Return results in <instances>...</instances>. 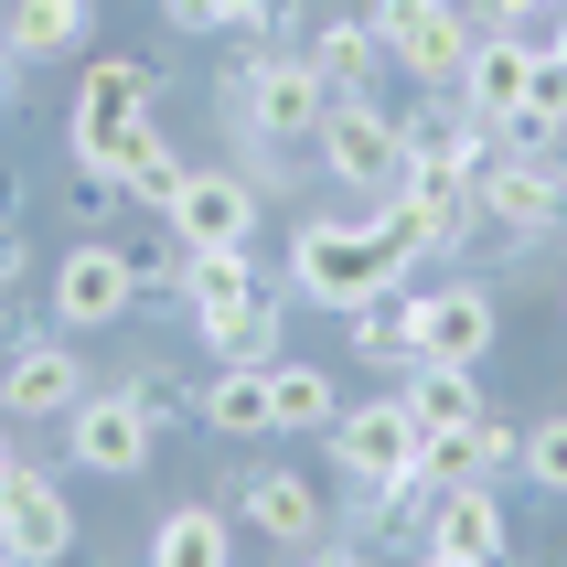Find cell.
<instances>
[{
    "label": "cell",
    "instance_id": "1",
    "mask_svg": "<svg viewBox=\"0 0 567 567\" xmlns=\"http://www.w3.org/2000/svg\"><path fill=\"white\" fill-rule=\"evenodd\" d=\"M417 268L375 236V215H311L300 236H289V289L311 300V311H375L385 289H408Z\"/></svg>",
    "mask_w": 567,
    "mask_h": 567
},
{
    "label": "cell",
    "instance_id": "2",
    "mask_svg": "<svg viewBox=\"0 0 567 567\" xmlns=\"http://www.w3.org/2000/svg\"><path fill=\"white\" fill-rule=\"evenodd\" d=\"M311 151H321V172H332V183H343L353 204H385V193L408 183V140H396V107H375L364 86L321 107Z\"/></svg>",
    "mask_w": 567,
    "mask_h": 567
},
{
    "label": "cell",
    "instance_id": "3",
    "mask_svg": "<svg viewBox=\"0 0 567 567\" xmlns=\"http://www.w3.org/2000/svg\"><path fill=\"white\" fill-rule=\"evenodd\" d=\"M43 311H54V332H118V321L140 311L128 247L118 236H75V247L54 257V279H43Z\"/></svg>",
    "mask_w": 567,
    "mask_h": 567
},
{
    "label": "cell",
    "instance_id": "4",
    "mask_svg": "<svg viewBox=\"0 0 567 567\" xmlns=\"http://www.w3.org/2000/svg\"><path fill=\"white\" fill-rule=\"evenodd\" d=\"M64 450H75V472H96V482H140L151 450H161V417L140 408L128 385H86V396L64 408Z\"/></svg>",
    "mask_w": 567,
    "mask_h": 567
},
{
    "label": "cell",
    "instance_id": "5",
    "mask_svg": "<svg viewBox=\"0 0 567 567\" xmlns=\"http://www.w3.org/2000/svg\"><path fill=\"white\" fill-rule=\"evenodd\" d=\"M321 440H332V472H343L353 493H396V482H417V417H408V396H364V408L343 396V417H332Z\"/></svg>",
    "mask_w": 567,
    "mask_h": 567
},
{
    "label": "cell",
    "instance_id": "6",
    "mask_svg": "<svg viewBox=\"0 0 567 567\" xmlns=\"http://www.w3.org/2000/svg\"><path fill=\"white\" fill-rule=\"evenodd\" d=\"M375 54L417 86H461V54H472V11L461 0H375Z\"/></svg>",
    "mask_w": 567,
    "mask_h": 567
},
{
    "label": "cell",
    "instance_id": "7",
    "mask_svg": "<svg viewBox=\"0 0 567 567\" xmlns=\"http://www.w3.org/2000/svg\"><path fill=\"white\" fill-rule=\"evenodd\" d=\"M472 193H482V225H493V236H504V247H525V236H546V225L567 215V161L557 151H493L472 172Z\"/></svg>",
    "mask_w": 567,
    "mask_h": 567
},
{
    "label": "cell",
    "instance_id": "8",
    "mask_svg": "<svg viewBox=\"0 0 567 567\" xmlns=\"http://www.w3.org/2000/svg\"><path fill=\"white\" fill-rule=\"evenodd\" d=\"M236 525L268 536L279 557H311V546L332 536V493H321L300 461H257V472H236Z\"/></svg>",
    "mask_w": 567,
    "mask_h": 567
},
{
    "label": "cell",
    "instance_id": "9",
    "mask_svg": "<svg viewBox=\"0 0 567 567\" xmlns=\"http://www.w3.org/2000/svg\"><path fill=\"white\" fill-rule=\"evenodd\" d=\"M128 118H151V64H140V54H96L86 75H75V118H64L75 172H107V151H118Z\"/></svg>",
    "mask_w": 567,
    "mask_h": 567
},
{
    "label": "cell",
    "instance_id": "10",
    "mask_svg": "<svg viewBox=\"0 0 567 567\" xmlns=\"http://www.w3.org/2000/svg\"><path fill=\"white\" fill-rule=\"evenodd\" d=\"M429 557H450V567H504L514 557L504 493H493V482H440V493H429Z\"/></svg>",
    "mask_w": 567,
    "mask_h": 567
},
{
    "label": "cell",
    "instance_id": "11",
    "mask_svg": "<svg viewBox=\"0 0 567 567\" xmlns=\"http://www.w3.org/2000/svg\"><path fill=\"white\" fill-rule=\"evenodd\" d=\"M0 557H22V567H64L75 557V504H64V482L32 472V461L0 482Z\"/></svg>",
    "mask_w": 567,
    "mask_h": 567
},
{
    "label": "cell",
    "instance_id": "12",
    "mask_svg": "<svg viewBox=\"0 0 567 567\" xmlns=\"http://www.w3.org/2000/svg\"><path fill=\"white\" fill-rule=\"evenodd\" d=\"M536 32H472V54H461V107H472L493 140L525 118V86H536Z\"/></svg>",
    "mask_w": 567,
    "mask_h": 567
},
{
    "label": "cell",
    "instance_id": "13",
    "mask_svg": "<svg viewBox=\"0 0 567 567\" xmlns=\"http://www.w3.org/2000/svg\"><path fill=\"white\" fill-rule=\"evenodd\" d=\"M86 396V364H75V332H22L0 353V408L11 417H64Z\"/></svg>",
    "mask_w": 567,
    "mask_h": 567
},
{
    "label": "cell",
    "instance_id": "14",
    "mask_svg": "<svg viewBox=\"0 0 567 567\" xmlns=\"http://www.w3.org/2000/svg\"><path fill=\"white\" fill-rule=\"evenodd\" d=\"M257 204H268V193L247 183V172H183V193H172V236H183V247H247L257 236Z\"/></svg>",
    "mask_w": 567,
    "mask_h": 567
},
{
    "label": "cell",
    "instance_id": "15",
    "mask_svg": "<svg viewBox=\"0 0 567 567\" xmlns=\"http://www.w3.org/2000/svg\"><path fill=\"white\" fill-rule=\"evenodd\" d=\"M268 364L279 353H236L225 375L193 385V417L215 429V440H279V408H268Z\"/></svg>",
    "mask_w": 567,
    "mask_h": 567
},
{
    "label": "cell",
    "instance_id": "16",
    "mask_svg": "<svg viewBox=\"0 0 567 567\" xmlns=\"http://www.w3.org/2000/svg\"><path fill=\"white\" fill-rule=\"evenodd\" d=\"M183 172H193V161L172 151V128H161V118H128V128H118V151H107V183H118V204H151V215H172Z\"/></svg>",
    "mask_w": 567,
    "mask_h": 567
},
{
    "label": "cell",
    "instance_id": "17",
    "mask_svg": "<svg viewBox=\"0 0 567 567\" xmlns=\"http://www.w3.org/2000/svg\"><path fill=\"white\" fill-rule=\"evenodd\" d=\"M268 408H279V440H321V429L343 417V385H332V364L279 353V364H268Z\"/></svg>",
    "mask_w": 567,
    "mask_h": 567
},
{
    "label": "cell",
    "instance_id": "18",
    "mask_svg": "<svg viewBox=\"0 0 567 567\" xmlns=\"http://www.w3.org/2000/svg\"><path fill=\"white\" fill-rule=\"evenodd\" d=\"M151 567H236V514L172 504V514L151 525Z\"/></svg>",
    "mask_w": 567,
    "mask_h": 567
},
{
    "label": "cell",
    "instance_id": "19",
    "mask_svg": "<svg viewBox=\"0 0 567 567\" xmlns=\"http://www.w3.org/2000/svg\"><path fill=\"white\" fill-rule=\"evenodd\" d=\"M408 417H417V440H440V429H472L482 417V385H472V364H408Z\"/></svg>",
    "mask_w": 567,
    "mask_h": 567
},
{
    "label": "cell",
    "instance_id": "20",
    "mask_svg": "<svg viewBox=\"0 0 567 567\" xmlns=\"http://www.w3.org/2000/svg\"><path fill=\"white\" fill-rule=\"evenodd\" d=\"M0 32H11V54H22V64H54V54H75V43L96 32V11H86V0H11V22H0Z\"/></svg>",
    "mask_w": 567,
    "mask_h": 567
},
{
    "label": "cell",
    "instance_id": "21",
    "mask_svg": "<svg viewBox=\"0 0 567 567\" xmlns=\"http://www.w3.org/2000/svg\"><path fill=\"white\" fill-rule=\"evenodd\" d=\"M300 54L321 64V86H332V96H353V86H364V75L385 64V54H375V22H364V11H332V22H321Z\"/></svg>",
    "mask_w": 567,
    "mask_h": 567
},
{
    "label": "cell",
    "instance_id": "22",
    "mask_svg": "<svg viewBox=\"0 0 567 567\" xmlns=\"http://www.w3.org/2000/svg\"><path fill=\"white\" fill-rule=\"evenodd\" d=\"M289 0H204V32H247V43H289Z\"/></svg>",
    "mask_w": 567,
    "mask_h": 567
},
{
    "label": "cell",
    "instance_id": "23",
    "mask_svg": "<svg viewBox=\"0 0 567 567\" xmlns=\"http://www.w3.org/2000/svg\"><path fill=\"white\" fill-rule=\"evenodd\" d=\"M514 472L536 482V493H567V417H536V429H525V461H514Z\"/></svg>",
    "mask_w": 567,
    "mask_h": 567
},
{
    "label": "cell",
    "instance_id": "24",
    "mask_svg": "<svg viewBox=\"0 0 567 567\" xmlns=\"http://www.w3.org/2000/svg\"><path fill=\"white\" fill-rule=\"evenodd\" d=\"M567 0H472V32H546Z\"/></svg>",
    "mask_w": 567,
    "mask_h": 567
},
{
    "label": "cell",
    "instance_id": "25",
    "mask_svg": "<svg viewBox=\"0 0 567 567\" xmlns=\"http://www.w3.org/2000/svg\"><path fill=\"white\" fill-rule=\"evenodd\" d=\"M118 385H128V396H140V408L161 417V429H172V417H193V396H183L172 375H161V364H140V375H118Z\"/></svg>",
    "mask_w": 567,
    "mask_h": 567
},
{
    "label": "cell",
    "instance_id": "26",
    "mask_svg": "<svg viewBox=\"0 0 567 567\" xmlns=\"http://www.w3.org/2000/svg\"><path fill=\"white\" fill-rule=\"evenodd\" d=\"M22 96V54H11V32H0V107Z\"/></svg>",
    "mask_w": 567,
    "mask_h": 567
},
{
    "label": "cell",
    "instance_id": "27",
    "mask_svg": "<svg viewBox=\"0 0 567 567\" xmlns=\"http://www.w3.org/2000/svg\"><path fill=\"white\" fill-rule=\"evenodd\" d=\"M161 22H183V32H204V0H161Z\"/></svg>",
    "mask_w": 567,
    "mask_h": 567
},
{
    "label": "cell",
    "instance_id": "28",
    "mask_svg": "<svg viewBox=\"0 0 567 567\" xmlns=\"http://www.w3.org/2000/svg\"><path fill=\"white\" fill-rule=\"evenodd\" d=\"M536 43H546V64H567V11H557V22L536 32Z\"/></svg>",
    "mask_w": 567,
    "mask_h": 567
},
{
    "label": "cell",
    "instance_id": "29",
    "mask_svg": "<svg viewBox=\"0 0 567 567\" xmlns=\"http://www.w3.org/2000/svg\"><path fill=\"white\" fill-rule=\"evenodd\" d=\"M11 472H22V450H11V417H0V482H11Z\"/></svg>",
    "mask_w": 567,
    "mask_h": 567
},
{
    "label": "cell",
    "instance_id": "30",
    "mask_svg": "<svg viewBox=\"0 0 567 567\" xmlns=\"http://www.w3.org/2000/svg\"><path fill=\"white\" fill-rule=\"evenodd\" d=\"M300 567H332V546H311V557H300Z\"/></svg>",
    "mask_w": 567,
    "mask_h": 567
},
{
    "label": "cell",
    "instance_id": "31",
    "mask_svg": "<svg viewBox=\"0 0 567 567\" xmlns=\"http://www.w3.org/2000/svg\"><path fill=\"white\" fill-rule=\"evenodd\" d=\"M417 567H450V557H429V546H417Z\"/></svg>",
    "mask_w": 567,
    "mask_h": 567
},
{
    "label": "cell",
    "instance_id": "32",
    "mask_svg": "<svg viewBox=\"0 0 567 567\" xmlns=\"http://www.w3.org/2000/svg\"><path fill=\"white\" fill-rule=\"evenodd\" d=\"M557 311H567V289H557Z\"/></svg>",
    "mask_w": 567,
    "mask_h": 567
},
{
    "label": "cell",
    "instance_id": "33",
    "mask_svg": "<svg viewBox=\"0 0 567 567\" xmlns=\"http://www.w3.org/2000/svg\"><path fill=\"white\" fill-rule=\"evenodd\" d=\"M0 567H22V557H0Z\"/></svg>",
    "mask_w": 567,
    "mask_h": 567
}]
</instances>
